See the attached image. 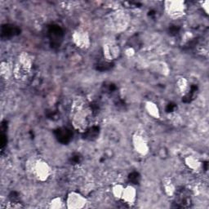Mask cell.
<instances>
[{
    "instance_id": "obj_1",
    "label": "cell",
    "mask_w": 209,
    "mask_h": 209,
    "mask_svg": "<svg viewBox=\"0 0 209 209\" xmlns=\"http://www.w3.org/2000/svg\"><path fill=\"white\" fill-rule=\"evenodd\" d=\"M191 206V199H190V192L185 188H179L176 191V197L173 202L172 207L176 208H184L190 207Z\"/></svg>"
},
{
    "instance_id": "obj_2",
    "label": "cell",
    "mask_w": 209,
    "mask_h": 209,
    "mask_svg": "<svg viewBox=\"0 0 209 209\" xmlns=\"http://www.w3.org/2000/svg\"><path fill=\"white\" fill-rule=\"evenodd\" d=\"M63 30L59 26L52 25L48 29V37L52 48H58L63 39Z\"/></svg>"
},
{
    "instance_id": "obj_3",
    "label": "cell",
    "mask_w": 209,
    "mask_h": 209,
    "mask_svg": "<svg viewBox=\"0 0 209 209\" xmlns=\"http://www.w3.org/2000/svg\"><path fill=\"white\" fill-rule=\"evenodd\" d=\"M54 134L57 140L64 145L70 142V140L73 137L72 132L66 128H60L55 130Z\"/></svg>"
},
{
    "instance_id": "obj_4",
    "label": "cell",
    "mask_w": 209,
    "mask_h": 209,
    "mask_svg": "<svg viewBox=\"0 0 209 209\" xmlns=\"http://www.w3.org/2000/svg\"><path fill=\"white\" fill-rule=\"evenodd\" d=\"M21 33L20 30L17 26L13 25H4L1 29V37L2 38H9L18 35Z\"/></svg>"
},
{
    "instance_id": "obj_5",
    "label": "cell",
    "mask_w": 209,
    "mask_h": 209,
    "mask_svg": "<svg viewBox=\"0 0 209 209\" xmlns=\"http://www.w3.org/2000/svg\"><path fill=\"white\" fill-rule=\"evenodd\" d=\"M99 132H100V128L99 127L94 126L90 128L89 129L86 131L85 132L83 133V137L85 139V140H94L95 139H97L99 135Z\"/></svg>"
},
{
    "instance_id": "obj_6",
    "label": "cell",
    "mask_w": 209,
    "mask_h": 209,
    "mask_svg": "<svg viewBox=\"0 0 209 209\" xmlns=\"http://www.w3.org/2000/svg\"><path fill=\"white\" fill-rule=\"evenodd\" d=\"M198 92V86L197 85H192L190 88V93L186 94V95L183 97L182 101L183 102L185 103H190L195 97V95Z\"/></svg>"
},
{
    "instance_id": "obj_7",
    "label": "cell",
    "mask_w": 209,
    "mask_h": 209,
    "mask_svg": "<svg viewBox=\"0 0 209 209\" xmlns=\"http://www.w3.org/2000/svg\"><path fill=\"white\" fill-rule=\"evenodd\" d=\"M113 66H114V64L108 63V62H102V63H99L98 65H97L96 69L99 71H107V70L111 69Z\"/></svg>"
},
{
    "instance_id": "obj_8",
    "label": "cell",
    "mask_w": 209,
    "mask_h": 209,
    "mask_svg": "<svg viewBox=\"0 0 209 209\" xmlns=\"http://www.w3.org/2000/svg\"><path fill=\"white\" fill-rule=\"evenodd\" d=\"M128 180L130 182L136 185V184H138V183L140 182V174L138 173V172H132L131 174H129Z\"/></svg>"
},
{
    "instance_id": "obj_9",
    "label": "cell",
    "mask_w": 209,
    "mask_h": 209,
    "mask_svg": "<svg viewBox=\"0 0 209 209\" xmlns=\"http://www.w3.org/2000/svg\"><path fill=\"white\" fill-rule=\"evenodd\" d=\"M82 160H83V158H82V156H81L79 154H77V153H75V154H73V155H72V156L70 157V159H69V162H70V164H73V165L79 164L81 162H82Z\"/></svg>"
},
{
    "instance_id": "obj_10",
    "label": "cell",
    "mask_w": 209,
    "mask_h": 209,
    "mask_svg": "<svg viewBox=\"0 0 209 209\" xmlns=\"http://www.w3.org/2000/svg\"><path fill=\"white\" fill-rule=\"evenodd\" d=\"M9 199L12 203H18L20 201L19 194L16 191H13L9 195Z\"/></svg>"
},
{
    "instance_id": "obj_11",
    "label": "cell",
    "mask_w": 209,
    "mask_h": 209,
    "mask_svg": "<svg viewBox=\"0 0 209 209\" xmlns=\"http://www.w3.org/2000/svg\"><path fill=\"white\" fill-rule=\"evenodd\" d=\"M180 31V27L176 26H172L169 28V34L171 35H176Z\"/></svg>"
},
{
    "instance_id": "obj_12",
    "label": "cell",
    "mask_w": 209,
    "mask_h": 209,
    "mask_svg": "<svg viewBox=\"0 0 209 209\" xmlns=\"http://www.w3.org/2000/svg\"><path fill=\"white\" fill-rule=\"evenodd\" d=\"M91 108H92V110H93L94 114H97L98 112H99V109H100V107H99L98 104L96 102H93L91 104Z\"/></svg>"
},
{
    "instance_id": "obj_13",
    "label": "cell",
    "mask_w": 209,
    "mask_h": 209,
    "mask_svg": "<svg viewBox=\"0 0 209 209\" xmlns=\"http://www.w3.org/2000/svg\"><path fill=\"white\" fill-rule=\"evenodd\" d=\"M176 105L174 103H170V104H168V105H167L166 107V111L167 112H172L174 110V109H176Z\"/></svg>"
},
{
    "instance_id": "obj_14",
    "label": "cell",
    "mask_w": 209,
    "mask_h": 209,
    "mask_svg": "<svg viewBox=\"0 0 209 209\" xmlns=\"http://www.w3.org/2000/svg\"><path fill=\"white\" fill-rule=\"evenodd\" d=\"M6 144H7V137H6L5 134L2 133V135H1V148L3 149Z\"/></svg>"
},
{
    "instance_id": "obj_15",
    "label": "cell",
    "mask_w": 209,
    "mask_h": 209,
    "mask_svg": "<svg viewBox=\"0 0 209 209\" xmlns=\"http://www.w3.org/2000/svg\"><path fill=\"white\" fill-rule=\"evenodd\" d=\"M204 168H205V170H207V163L206 162V163H204Z\"/></svg>"
}]
</instances>
